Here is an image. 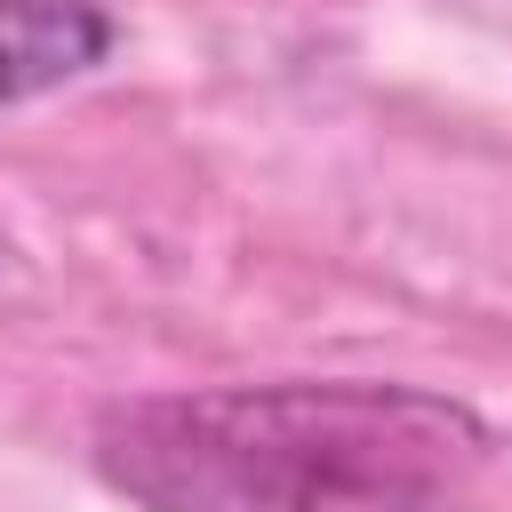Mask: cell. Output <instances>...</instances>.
Listing matches in <instances>:
<instances>
[{
	"instance_id": "cell-1",
	"label": "cell",
	"mask_w": 512,
	"mask_h": 512,
	"mask_svg": "<svg viewBox=\"0 0 512 512\" xmlns=\"http://www.w3.org/2000/svg\"><path fill=\"white\" fill-rule=\"evenodd\" d=\"M488 424L424 384L288 376L104 408L96 472L144 512H448Z\"/></svg>"
},
{
	"instance_id": "cell-2",
	"label": "cell",
	"mask_w": 512,
	"mask_h": 512,
	"mask_svg": "<svg viewBox=\"0 0 512 512\" xmlns=\"http://www.w3.org/2000/svg\"><path fill=\"white\" fill-rule=\"evenodd\" d=\"M112 56L96 0H0V104H32Z\"/></svg>"
}]
</instances>
